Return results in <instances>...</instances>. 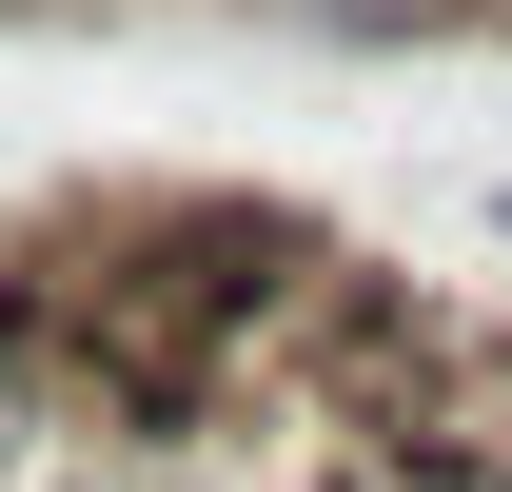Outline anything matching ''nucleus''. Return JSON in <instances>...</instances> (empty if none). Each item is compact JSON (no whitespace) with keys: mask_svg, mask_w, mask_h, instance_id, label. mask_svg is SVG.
<instances>
[{"mask_svg":"<svg viewBox=\"0 0 512 492\" xmlns=\"http://www.w3.org/2000/svg\"><path fill=\"white\" fill-rule=\"evenodd\" d=\"M40 453H60V414H40V374H20V355H0V492H20V473H40Z\"/></svg>","mask_w":512,"mask_h":492,"instance_id":"nucleus-1","label":"nucleus"},{"mask_svg":"<svg viewBox=\"0 0 512 492\" xmlns=\"http://www.w3.org/2000/svg\"><path fill=\"white\" fill-rule=\"evenodd\" d=\"M473 217H493V256H512V178H493V197H473Z\"/></svg>","mask_w":512,"mask_h":492,"instance_id":"nucleus-2","label":"nucleus"}]
</instances>
